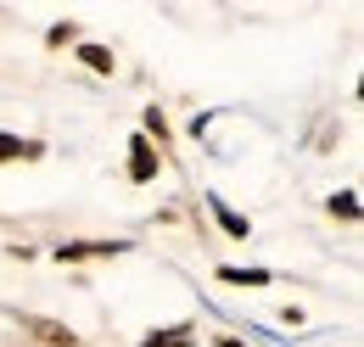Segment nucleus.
Masks as SVG:
<instances>
[{
  "label": "nucleus",
  "instance_id": "obj_1",
  "mask_svg": "<svg viewBox=\"0 0 364 347\" xmlns=\"http://www.w3.org/2000/svg\"><path fill=\"white\" fill-rule=\"evenodd\" d=\"M17 325H23V336H28L34 347H85L68 325H56V319H46V314H23Z\"/></svg>",
  "mask_w": 364,
  "mask_h": 347
},
{
  "label": "nucleus",
  "instance_id": "obj_2",
  "mask_svg": "<svg viewBox=\"0 0 364 347\" xmlns=\"http://www.w3.org/2000/svg\"><path fill=\"white\" fill-rule=\"evenodd\" d=\"M157 163H163V151L135 129L129 134V179H135V185H151V179H157Z\"/></svg>",
  "mask_w": 364,
  "mask_h": 347
},
{
  "label": "nucleus",
  "instance_id": "obj_3",
  "mask_svg": "<svg viewBox=\"0 0 364 347\" xmlns=\"http://www.w3.org/2000/svg\"><path fill=\"white\" fill-rule=\"evenodd\" d=\"M129 252V241H68L56 258L62 263H95V258H124Z\"/></svg>",
  "mask_w": 364,
  "mask_h": 347
},
{
  "label": "nucleus",
  "instance_id": "obj_4",
  "mask_svg": "<svg viewBox=\"0 0 364 347\" xmlns=\"http://www.w3.org/2000/svg\"><path fill=\"white\" fill-rule=\"evenodd\" d=\"M73 56H79V62H85L90 73H101V79H112V73H118V56H112L107 45H90V40H79V45H73Z\"/></svg>",
  "mask_w": 364,
  "mask_h": 347
},
{
  "label": "nucleus",
  "instance_id": "obj_5",
  "mask_svg": "<svg viewBox=\"0 0 364 347\" xmlns=\"http://www.w3.org/2000/svg\"><path fill=\"white\" fill-rule=\"evenodd\" d=\"M46 146L40 140H23V134H0V163H17V157H40Z\"/></svg>",
  "mask_w": 364,
  "mask_h": 347
},
{
  "label": "nucleus",
  "instance_id": "obj_6",
  "mask_svg": "<svg viewBox=\"0 0 364 347\" xmlns=\"http://www.w3.org/2000/svg\"><path fill=\"white\" fill-rule=\"evenodd\" d=\"M191 342H196V331H191V325H174V331H151L140 347H191Z\"/></svg>",
  "mask_w": 364,
  "mask_h": 347
},
{
  "label": "nucleus",
  "instance_id": "obj_7",
  "mask_svg": "<svg viewBox=\"0 0 364 347\" xmlns=\"http://www.w3.org/2000/svg\"><path fill=\"white\" fill-rule=\"evenodd\" d=\"M219 280H225V286H269V269H219Z\"/></svg>",
  "mask_w": 364,
  "mask_h": 347
},
{
  "label": "nucleus",
  "instance_id": "obj_8",
  "mask_svg": "<svg viewBox=\"0 0 364 347\" xmlns=\"http://www.w3.org/2000/svg\"><path fill=\"white\" fill-rule=\"evenodd\" d=\"M208 208H213V213H219V224H225V235H247V218L235 213V208H230V202H219V196H208Z\"/></svg>",
  "mask_w": 364,
  "mask_h": 347
},
{
  "label": "nucleus",
  "instance_id": "obj_9",
  "mask_svg": "<svg viewBox=\"0 0 364 347\" xmlns=\"http://www.w3.org/2000/svg\"><path fill=\"white\" fill-rule=\"evenodd\" d=\"M331 218H342V224H353V218H359V196H353V191H342V196H331Z\"/></svg>",
  "mask_w": 364,
  "mask_h": 347
},
{
  "label": "nucleus",
  "instance_id": "obj_10",
  "mask_svg": "<svg viewBox=\"0 0 364 347\" xmlns=\"http://www.w3.org/2000/svg\"><path fill=\"white\" fill-rule=\"evenodd\" d=\"M46 45L50 50H68V45H79V28H73V23H56V28L46 34Z\"/></svg>",
  "mask_w": 364,
  "mask_h": 347
},
{
  "label": "nucleus",
  "instance_id": "obj_11",
  "mask_svg": "<svg viewBox=\"0 0 364 347\" xmlns=\"http://www.w3.org/2000/svg\"><path fill=\"white\" fill-rule=\"evenodd\" d=\"M213 347H247V342H241V336H219Z\"/></svg>",
  "mask_w": 364,
  "mask_h": 347
}]
</instances>
